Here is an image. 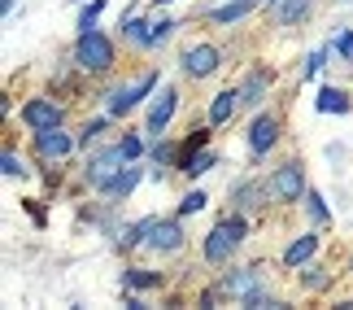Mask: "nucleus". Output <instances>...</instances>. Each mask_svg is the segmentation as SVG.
Wrapping results in <instances>:
<instances>
[{"label":"nucleus","instance_id":"obj_31","mask_svg":"<svg viewBox=\"0 0 353 310\" xmlns=\"http://www.w3.org/2000/svg\"><path fill=\"white\" fill-rule=\"evenodd\" d=\"M336 52H341L345 61H353V35H336Z\"/></svg>","mask_w":353,"mask_h":310},{"label":"nucleus","instance_id":"obj_2","mask_svg":"<svg viewBox=\"0 0 353 310\" xmlns=\"http://www.w3.org/2000/svg\"><path fill=\"white\" fill-rule=\"evenodd\" d=\"M240 240H244V219H240V214H236V219H223V223L205 236V258H210V262H227Z\"/></svg>","mask_w":353,"mask_h":310},{"label":"nucleus","instance_id":"obj_32","mask_svg":"<svg viewBox=\"0 0 353 310\" xmlns=\"http://www.w3.org/2000/svg\"><path fill=\"white\" fill-rule=\"evenodd\" d=\"M118 149H122V153H127V162H131V157H140V149H144V144H140V140H135V136H127V140H122V144H118Z\"/></svg>","mask_w":353,"mask_h":310},{"label":"nucleus","instance_id":"obj_13","mask_svg":"<svg viewBox=\"0 0 353 310\" xmlns=\"http://www.w3.org/2000/svg\"><path fill=\"white\" fill-rule=\"evenodd\" d=\"M240 92L236 88H227V92H219V97H214V105H210V123H227V118H232L236 110H240Z\"/></svg>","mask_w":353,"mask_h":310},{"label":"nucleus","instance_id":"obj_23","mask_svg":"<svg viewBox=\"0 0 353 310\" xmlns=\"http://www.w3.org/2000/svg\"><path fill=\"white\" fill-rule=\"evenodd\" d=\"M0 166H5V175H9V180H18V175L26 180V162H22L18 153H13V149H5V157H0Z\"/></svg>","mask_w":353,"mask_h":310},{"label":"nucleus","instance_id":"obj_4","mask_svg":"<svg viewBox=\"0 0 353 310\" xmlns=\"http://www.w3.org/2000/svg\"><path fill=\"white\" fill-rule=\"evenodd\" d=\"M122 162H127V153H122V149H110V153L92 157V162H88V171H83V175H88V184H92V188H110L118 175L127 171Z\"/></svg>","mask_w":353,"mask_h":310},{"label":"nucleus","instance_id":"obj_21","mask_svg":"<svg viewBox=\"0 0 353 310\" xmlns=\"http://www.w3.org/2000/svg\"><path fill=\"white\" fill-rule=\"evenodd\" d=\"M266 193H270V184H266V188H262V184H240V188H236V206H240V210H253V206H262L257 197H266Z\"/></svg>","mask_w":353,"mask_h":310},{"label":"nucleus","instance_id":"obj_7","mask_svg":"<svg viewBox=\"0 0 353 310\" xmlns=\"http://www.w3.org/2000/svg\"><path fill=\"white\" fill-rule=\"evenodd\" d=\"M219 48H214V44H192V48H188L183 52V70L188 75H192V79H210L214 70H219Z\"/></svg>","mask_w":353,"mask_h":310},{"label":"nucleus","instance_id":"obj_16","mask_svg":"<svg viewBox=\"0 0 353 310\" xmlns=\"http://www.w3.org/2000/svg\"><path fill=\"white\" fill-rule=\"evenodd\" d=\"M253 5H257V0H227V5H219V9L210 13V18H214V22H240Z\"/></svg>","mask_w":353,"mask_h":310},{"label":"nucleus","instance_id":"obj_17","mask_svg":"<svg viewBox=\"0 0 353 310\" xmlns=\"http://www.w3.org/2000/svg\"><path fill=\"white\" fill-rule=\"evenodd\" d=\"M122 35L135 39V44H153V22H140V18H127V13H122Z\"/></svg>","mask_w":353,"mask_h":310},{"label":"nucleus","instance_id":"obj_9","mask_svg":"<svg viewBox=\"0 0 353 310\" xmlns=\"http://www.w3.org/2000/svg\"><path fill=\"white\" fill-rule=\"evenodd\" d=\"M22 123L31 131H44V127H61V105L57 101H31L22 110Z\"/></svg>","mask_w":353,"mask_h":310},{"label":"nucleus","instance_id":"obj_30","mask_svg":"<svg viewBox=\"0 0 353 310\" xmlns=\"http://www.w3.org/2000/svg\"><path fill=\"white\" fill-rule=\"evenodd\" d=\"M101 131H105V118H92V123L83 127V144H92V140L101 136Z\"/></svg>","mask_w":353,"mask_h":310},{"label":"nucleus","instance_id":"obj_20","mask_svg":"<svg viewBox=\"0 0 353 310\" xmlns=\"http://www.w3.org/2000/svg\"><path fill=\"white\" fill-rule=\"evenodd\" d=\"M266 84H270V75H266V70H253V75H249V84L240 88V97H244V105H257V101H262V92H266Z\"/></svg>","mask_w":353,"mask_h":310},{"label":"nucleus","instance_id":"obj_8","mask_svg":"<svg viewBox=\"0 0 353 310\" xmlns=\"http://www.w3.org/2000/svg\"><path fill=\"white\" fill-rule=\"evenodd\" d=\"M148 245H153L157 253L183 249V227L174 223V219H153V227H148Z\"/></svg>","mask_w":353,"mask_h":310},{"label":"nucleus","instance_id":"obj_34","mask_svg":"<svg viewBox=\"0 0 353 310\" xmlns=\"http://www.w3.org/2000/svg\"><path fill=\"white\" fill-rule=\"evenodd\" d=\"M153 157H157V166H166V162L174 157V144H157V149H153Z\"/></svg>","mask_w":353,"mask_h":310},{"label":"nucleus","instance_id":"obj_10","mask_svg":"<svg viewBox=\"0 0 353 310\" xmlns=\"http://www.w3.org/2000/svg\"><path fill=\"white\" fill-rule=\"evenodd\" d=\"M35 144H39V153L44 157H65L74 149V140L65 136L61 127H44V131H35Z\"/></svg>","mask_w":353,"mask_h":310},{"label":"nucleus","instance_id":"obj_12","mask_svg":"<svg viewBox=\"0 0 353 310\" xmlns=\"http://www.w3.org/2000/svg\"><path fill=\"white\" fill-rule=\"evenodd\" d=\"M275 140H279V123H275L270 114H266V118H257V123L249 127V144H253V153H266Z\"/></svg>","mask_w":353,"mask_h":310},{"label":"nucleus","instance_id":"obj_14","mask_svg":"<svg viewBox=\"0 0 353 310\" xmlns=\"http://www.w3.org/2000/svg\"><path fill=\"white\" fill-rule=\"evenodd\" d=\"M314 249H319V236H301V240H292V245L283 249V262H288V267H301L305 258H314Z\"/></svg>","mask_w":353,"mask_h":310},{"label":"nucleus","instance_id":"obj_36","mask_svg":"<svg viewBox=\"0 0 353 310\" xmlns=\"http://www.w3.org/2000/svg\"><path fill=\"white\" fill-rule=\"evenodd\" d=\"M270 5H279V0H270Z\"/></svg>","mask_w":353,"mask_h":310},{"label":"nucleus","instance_id":"obj_24","mask_svg":"<svg viewBox=\"0 0 353 310\" xmlns=\"http://www.w3.org/2000/svg\"><path fill=\"white\" fill-rule=\"evenodd\" d=\"M127 284L131 289H153V284H161V275H153V271H127Z\"/></svg>","mask_w":353,"mask_h":310},{"label":"nucleus","instance_id":"obj_26","mask_svg":"<svg viewBox=\"0 0 353 310\" xmlns=\"http://www.w3.org/2000/svg\"><path fill=\"white\" fill-rule=\"evenodd\" d=\"M101 9H105V0H92V5L83 9V18H79V26H83V31H92V26H97V18H101Z\"/></svg>","mask_w":353,"mask_h":310},{"label":"nucleus","instance_id":"obj_1","mask_svg":"<svg viewBox=\"0 0 353 310\" xmlns=\"http://www.w3.org/2000/svg\"><path fill=\"white\" fill-rule=\"evenodd\" d=\"M74 61L83 66V70L101 75V70H110V66H114V44L101 31H83V35H79V48H74Z\"/></svg>","mask_w":353,"mask_h":310},{"label":"nucleus","instance_id":"obj_27","mask_svg":"<svg viewBox=\"0 0 353 310\" xmlns=\"http://www.w3.org/2000/svg\"><path fill=\"white\" fill-rule=\"evenodd\" d=\"M205 140H210V131H192V136H188V144H183V157H192L196 149H205Z\"/></svg>","mask_w":353,"mask_h":310},{"label":"nucleus","instance_id":"obj_18","mask_svg":"<svg viewBox=\"0 0 353 310\" xmlns=\"http://www.w3.org/2000/svg\"><path fill=\"white\" fill-rule=\"evenodd\" d=\"M310 5H314V0H283V5H279V22L296 26L301 18H310Z\"/></svg>","mask_w":353,"mask_h":310},{"label":"nucleus","instance_id":"obj_3","mask_svg":"<svg viewBox=\"0 0 353 310\" xmlns=\"http://www.w3.org/2000/svg\"><path fill=\"white\" fill-rule=\"evenodd\" d=\"M219 293H227V298H236V302H244V306H262V302H266L262 284H257V271H232V275H223Z\"/></svg>","mask_w":353,"mask_h":310},{"label":"nucleus","instance_id":"obj_29","mask_svg":"<svg viewBox=\"0 0 353 310\" xmlns=\"http://www.w3.org/2000/svg\"><path fill=\"white\" fill-rule=\"evenodd\" d=\"M305 201H310V214H314V219H327V206H323L319 193H305Z\"/></svg>","mask_w":353,"mask_h":310},{"label":"nucleus","instance_id":"obj_11","mask_svg":"<svg viewBox=\"0 0 353 310\" xmlns=\"http://www.w3.org/2000/svg\"><path fill=\"white\" fill-rule=\"evenodd\" d=\"M174 97H179L174 88H161V97L153 101V110H148V131H153V136H161V131H166L170 114H174Z\"/></svg>","mask_w":353,"mask_h":310},{"label":"nucleus","instance_id":"obj_35","mask_svg":"<svg viewBox=\"0 0 353 310\" xmlns=\"http://www.w3.org/2000/svg\"><path fill=\"white\" fill-rule=\"evenodd\" d=\"M323 61H327V52H314V57H310V66H305V79H310V75H319V70H323Z\"/></svg>","mask_w":353,"mask_h":310},{"label":"nucleus","instance_id":"obj_33","mask_svg":"<svg viewBox=\"0 0 353 310\" xmlns=\"http://www.w3.org/2000/svg\"><path fill=\"white\" fill-rule=\"evenodd\" d=\"M305 284H310V289H323V284H327V275H323L319 267H310V271H305Z\"/></svg>","mask_w":353,"mask_h":310},{"label":"nucleus","instance_id":"obj_28","mask_svg":"<svg viewBox=\"0 0 353 310\" xmlns=\"http://www.w3.org/2000/svg\"><path fill=\"white\" fill-rule=\"evenodd\" d=\"M170 31H174V22H170V18L153 22V44H161V39H170Z\"/></svg>","mask_w":353,"mask_h":310},{"label":"nucleus","instance_id":"obj_6","mask_svg":"<svg viewBox=\"0 0 353 310\" xmlns=\"http://www.w3.org/2000/svg\"><path fill=\"white\" fill-rule=\"evenodd\" d=\"M266 184H270V197H279V201H301V197H305L301 166H279Z\"/></svg>","mask_w":353,"mask_h":310},{"label":"nucleus","instance_id":"obj_5","mask_svg":"<svg viewBox=\"0 0 353 310\" xmlns=\"http://www.w3.org/2000/svg\"><path fill=\"white\" fill-rule=\"evenodd\" d=\"M153 84H157V75H140L135 84L114 88V92H110V114H127V110H135V105L144 101V92H153Z\"/></svg>","mask_w":353,"mask_h":310},{"label":"nucleus","instance_id":"obj_19","mask_svg":"<svg viewBox=\"0 0 353 310\" xmlns=\"http://www.w3.org/2000/svg\"><path fill=\"white\" fill-rule=\"evenodd\" d=\"M319 110H323V114H345V110H349V97H345L341 88H323V92H319Z\"/></svg>","mask_w":353,"mask_h":310},{"label":"nucleus","instance_id":"obj_22","mask_svg":"<svg viewBox=\"0 0 353 310\" xmlns=\"http://www.w3.org/2000/svg\"><path fill=\"white\" fill-rule=\"evenodd\" d=\"M135 184H140V171H135V166H127V171H122V175H118V180H114L110 188H105V193H110V197H127Z\"/></svg>","mask_w":353,"mask_h":310},{"label":"nucleus","instance_id":"obj_37","mask_svg":"<svg viewBox=\"0 0 353 310\" xmlns=\"http://www.w3.org/2000/svg\"><path fill=\"white\" fill-rule=\"evenodd\" d=\"M345 5H349V0H345Z\"/></svg>","mask_w":353,"mask_h":310},{"label":"nucleus","instance_id":"obj_25","mask_svg":"<svg viewBox=\"0 0 353 310\" xmlns=\"http://www.w3.org/2000/svg\"><path fill=\"white\" fill-rule=\"evenodd\" d=\"M205 201H210L205 193H188V197L179 201V214H196V210H205Z\"/></svg>","mask_w":353,"mask_h":310},{"label":"nucleus","instance_id":"obj_15","mask_svg":"<svg viewBox=\"0 0 353 310\" xmlns=\"http://www.w3.org/2000/svg\"><path fill=\"white\" fill-rule=\"evenodd\" d=\"M179 166H183L188 175H205V171H214V166H219V153H214V149H196L192 157H183Z\"/></svg>","mask_w":353,"mask_h":310}]
</instances>
